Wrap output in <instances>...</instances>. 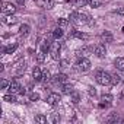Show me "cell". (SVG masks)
<instances>
[{
  "mask_svg": "<svg viewBox=\"0 0 124 124\" xmlns=\"http://www.w3.org/2000/svg\"><path fill=\"white\" fill-rule=\"evenodd\" d=\"M15 22H16V18H13L12 15L8 16V18H5V23H8V25H12V23H15Z\"/></svg>",
  "mask_w": 124,
  "mask_h": 124,
  "instance_id": "4316f807",
  "label": "cell"
},
{
  "mask_svg": "<svg viewBox=\"0 0 124 124\" xmlns=\"http://www.w3.org/2000/svg\"><path fill=\"white\" fill-rule=\"evenodd\" d=\"M35 121L44 124V123H47V117H44V115H35Z\"/></svg>",
  "mask_w": 124,
  "mask_h": 124,
  "instance_id": "f1b7e54d",
  "label": "cell"
},
{
  "mask_svg": "<svg viewBox=\"0 0 124 124\" xmlns=\"http://www.w3.org/2000/svg\"><path fill=\"white\" fill-rule=\"evenodd\" d=\"M76 69H78L79 72H88V70L91 69V61H89L88 58H85V57L79 58L78 63H76Z\"/></svg>",
  "mask_w": 124,
  "mask_h": 124,
  "instance_id": "3957f363",
  "label": "cell"
},
{
  "mask_svg": "<svg viewBox=\"0 0 124 124\" xmlns=\"http://www.w3.org/2000/svg\"><path fill=\"white\" fill-rule=\"evenodd\" d=\"M70 21L75 25H85L91 22V16L88 13H82V12H73L70 15Z\"/></svg>",
  "mask_w": 124,
  "mask_h": 124,
  "instance_id": "6da1fadb",
  "label": "cell"
},
{
  "mask_svg": "<svg viewBox=\"0 0 124 124\" xmlns=\"http://www.w3.org/2000/svg\"><path fill=\"white\" fill-rule=\"evenodd\" d=\"M120 99H124V89H123V92H121V95H120Z\"/></svg>",
  "mask_w": 124,
  "mask_h": 124,
  "instance_id": "ab89813d",
  "label": "cell"
},
{
  "mask_svg": "<svg viewBox=\"0 0 124 124\" xmlns=\"http://www.w3.org/2000/svg\"><path fill=\"white\" fill-rule=\"evenodd\" d=\"M114 13H117V15H121V16H124V8H120V9L114 10Z\"/></svg>",
  "mask_w": 124,
  "mask_h": 124,
  "instance_id": "8d00e7d4",
  "label": "cell"
},
{
  "mask_svg": "<svg viewBox=\"0 0 124 124\" xmlns=\"http://www.w3.org/2000/svg\"><path fill=\"white\" fill-rule=\"evenodd\" d=\"M123 34H124V26H123Z\"/></svg>",
  "mask_w": 124,
  "mask_h": 124,
  "instance_id": "b9f144b4",
  "label": "cell"
},
{
  "mask_svg": "<svg viewBox=\"0 0 124 124\" xmlns=\"http://www.w3.org/2000/svg\"><path fill=\"white\" fill-rule=\"evenodd\" d=\"M50 121L53 123V124H57V123H60V115L58 114H51V117H50Z\"/></svg>",
  "mask_w": 124,
  "mask_h": 124,
  "instance_id": "d4e9b609",
  "label": "cell"
},
{
  "mask_svg": "<svg viewBox=\"0 0 124 124\" xmlns=\"http://www.w3.org/2000/svg\"><path fill=\"white\" fill-rule=\"evenodd\" d=\"M50 79H51V75H50V72H48V70H45V72L42 73V82H45V83H47Z\"/></svg>",
  "mask_w": 124,
  "mask_h": 124,
  "instance_id": "83f0119b",
  "label": "cell"
},
{
  "mask_svg": "<svg viewBox=\"0 0 124 124\" xmlns=\"http://www.w3.org/2000/svg\"><path fill=\"white\" fill-rule=\"evenodd\" d=\"M86 53H88V48H82V50H78V51H76V55L80 58V57L86 55Z\"/></svg>",
  "mask_w": 124,
  "mask_h": 124,
  "instance_id": "f546056e",
  "label": "cell"
},
{
  "mask_svg": "<svg viewBox=\"0 0 124 124\" xmlns=\"http://www.w3.org/2000/svg\"><path fill=\"white\" fill-rule=\"evenodd\" d=\"M29 31H31L29 25L23 23V25H21V28H19V35H21V37H26V35L29 34Z\"/></svg>",
  "mask_w": 124,
  "mask_h": 124,
  "instance_id": "9a60e30c",
  "label": "cell"
},
{
  "mask_svg": "<svg viewBox=\"0 0 124 124\" xmlns=\"http://www.w3.org/2000/svg\"><path fill=\"white\" fill-rule=\"evenodd\" d=\"M114 66L118 69V70H124V58L123 57H118L114 60Z\"/></svg>",
  "mask_w": 124,
  "mask_h": 124,
  "instance_id": "ac0fdd59",
  "label": "cell"
},
{
  "mask_svg": "<svg viewBox=\"0 0 124 124\" xmlns=\"http://www.w3.org/2000/svg\"><path fill=\"white\" fill-rule=\"evenodd\" d=\"M95 93H96L95 88H92V86H91V88H89V95H91V96H95Z\"/></svg>",
  "mask_w": 124,
  "mask_h": 124,
  "instance_id": "74e56055",
  "label": "cell"
},
{
  "mask_svg": "<svg viewBox=\"0 0 124 124\" xmlns=\"http://www.w3.org/2000/svg\"><path fill=\"white\" fill-rule=\"evenodd\" d=\"M67 23H69V21H67L66 18H60V19L57 21V25H58V26H61V28H63V26H66Z\"/></svg>",
  "mask_w": 124,
  "mask_h": 124,
  "instance_id": "484cf974",
  "label": "cell"
},
{
  "mask_svg": "<svg viewBox=\"0 0 124 124\" xmlns=\"http://www.w3.org/2000/svg\"><path fill=\"white\" fill-rule=\"evenodd\" d=\"M9 85H10V82H8L6 79H3V80H2V83H0V86H2V89H5V88H8Z\"/></svg>",
  "mask_w": 124,
  "mask_h": 124,
  "instance_id": "d590c367",
  "label": "cell"
},
{
  "mask_svg": "<svg viewBox=\"0 0 124 124\" xmlns=\"http://www.w3.org/2000/svg\"><path fill=\"white\" fill-rule=\"evenodd\" d=\"M37 5L42 9H53L54 8V0H37Z\"/></svg>",
  "mask_w": 124,
  "mask_h": 124,
  "instance_id": "8fae6325",
  "label": "cell"
},
{
  "mask_svg": "<svg viewBox=\"0 0 124 124\" xmlns=\"http://www.w3.org/2000/svg\"><path fill=\"white\" fill-rule=\"evenodd\" d=\"M66 82H67V76L64 73H58V75H55L53 78V83L54 85H64Z\"/></svg>",
  "mask_w": 124,
  "mask_h": 124,
  "instance_id": "ba28073f",
  "label": "cell"
},
{
  "mask_svg": "<svg viewBox=\"0 0 124 124\" xmlns=\"http://www.w3.org/2000/svg\"><path fill=\"white\" fill-rule=\"evenodd\" d=\"M61 91H63L64 95H72V93L75 92V91H73V86H72V85H67V83L63 85V89H61Z\"/></svg>",
  "mask_w": 124,
  "mask_h": 124,
  "instance_id": "44dd1931",
  "label": "cell"
},
{
  "mask_svg": "<svg viewBox=\"0 0 124 124\" xmlns=\"http://www.w3.org/2000/svg\"><path fill=\"white\" fill-rule=\"evenodd\" d=\"M60 50H61V44H60V42H53L51 50H50V54H51V57H53L54 60L58 58V55H60Z\"/></svg>",
  "mask_w": 124,
  "mask_h": 124,
  "instance_id": "8992f818",
  "label": "cell"
},
{
  "mask_svg": "<svg viewBox=\"0 0 124 124\" xmlns=\"http://www.w3.org/2000/svg\"><path fill=\"white\" fill-rule=\"evenodd\" d=\"M39 99V95L37 92H31L29 93V101H38Z\"/></svg>",
  "mask_w": 124,
  "mask_h": 124,
  "instance_id": "1f68e13d",
  "label": "cell"
},
{
  "mask_svg": "<svg viewBox=\"0 0 124 124\" xmlns=\"http://www.w3.org/2000/svg\"><path fill=\"white\" fill-rule=\"evenodd\" d=\"M44 54H45V53H42V51H39V53H38V55H37L38 63H42V61H44Z\"/></svg>",
  "mask_w": 124,
  "mask_h": 124,
  "instance_id": "e575fe53",
  "label": "cell"
},
{
  "mask_svg": "<svg viewBox=\"0 0 124 124\" xmlns=\"http://www.w3.org/2000/svg\"><path fill=\"white\" fill-rule=\"evenodd\" d=\"M9 91H10V93H21L22 86H21V85H19V82L15 79V80H12V82H10V85H9Z\"/></svg>",
  "mask_w": 124,
  "mask_h": 124,
  "instance_id": "30bf717a",
  "label": "cell"
},
{
  "mask_svg": "<svg viewBox=\"0 0 124 124\" xmlns=\"http://www.w3.org/2000/svg\"><path fill=\"white\" fill-rule=\"evenodd\" d=\"M72 101H73L75 104L79 102V93H78V92H73V93H72Z\"/></svg>",
  "mask_w": 124,
  "mask_h": 124,
  "instance_id": "836d02e7",
  "label": "cell"
},
{
  "mask_svg": "<svg viewBox=\"0 0 124 124\" xmlns=\"http://www.w3.org/2000/svg\"><path fill=\"white\" fill-rule=\"evenodd\" d=\"M117 121H121V120L118 118V115H117V114H111V115L107 118V123H117Z\"/></svg>",
  "mask_w": 124,
  "mask_h": 124,
  "instance_id": "cb8c5ba5",
  "label": "cell"
},
{
  "mask_svg": "<svg viewBox=\"0 0 124 124\" xmlns=\"http://www.w3.org/2000/svg\"><path fill=\"white\" fill-rule=\"evenodd\" d=\"M89 3H91V6H92V8H95V9H96V8H99V6H101V0H89Z\"/></svg>",
  "mask_w": 124,
  "mask_h": 124,
  "instance_id": "4dcf8cb0",
  "label": "cell"
},
{
  "mask_svg": "<svg viewBox=\"0 0 124 124\" xmlns=\"http://www.w3.org/2000/svg\"><path fill=\"white\" fill-rule=\"evenodd\" d=\"M121 73H120V79H121V82L124 83V70H120Z\"/></svg>",
  "mask_w": 124,
  "mask_h": 124,
  "instance_id": "f35d334b",
  "label": "cell"
},
{
  "mask_svg": "<svg viewBox=\"0 0 124 124\" xmlns=\"http://www.w3.org/2000/svg\"><path fill=\"white\" fill-rule=\"evenodd\" d=\"M16 2H18L19 5H23V2H25V0H16Z\"/></svg>",
  "mask_w": 124,
  "mask_h": 124,
  "instance_id": "60d3db41",
  "label": "cell"
},
{
  "mask_svg": "<svg viewBox=\"0 0 124 124\" xmlns=\"http://www.w3.org/2000/svg\"><path fill=\"white\" fill-rule=\"evenodd\" d=\"M16 48H18V44L16 42L15 44H9V45L3 47V54H13Z\"/></svg>",
  "mask_w": 124,
  "mask_h": 124,
  "instance_id": "7c38bea8",
  "label": "cell"
},
{
  "mask_svg": "<svg viewBox=\"0 0 124 124\" xmlns=\"http://www.w3.org/2000/svg\"><path fill=\"white\" fill-rule=\"evenodd\" d=\"M32 78H34L35 82H41V80H42V72H41L39 67H35V69H34V72H32Z\"/></svg>",
  "mask_w": 124,
  "mask_h": 124,
  "instance_id": "4fadbf2b",
  "label": "cell"
},
{
  "mask_svg": "<svg viewBox=\"0 0 124 124\" xmlns=\"http://www.w3.org/2000/svg\"><path fill=\"white\" fill-rule=\"evenodd\" d=\"M25 69H26L25 61H21V63H18V64H16V67H15V73L19 76V75H22V73L25 72Z\"/></svg>",
  "mask_w": 124,
  "mask_h": 124,
  "instance_id": "5bb4252c",
  "label": "cell"
},
{
  "mask_svg": "<svg viewBox=\"0 0 124 124\" xmlns=\"http://www.w3.org/2000/svg\"><path fill=\"white\" fill-rule=\"evenodd\" d=\"M3 99H5L6 102H16V96H15V93H9V95H5V96H3Z\"/></svg>",
  "mask_w": 124,
  "mask_h": 124,
  "instance_id": "603a6c76",
  "label": "cell"
},
{
  "mask_svg": "<svg viewBox=\"0 0 124 124\" xmlns=\"http://www.w3.org/2000/svg\"><path fill=\"white\" fill-rule=\"evenodd\" d=\"M120 82H121L120 75H112V85H117V83H120Z\"/></svg>",
  "mask_w": 124,
  "mask_h": 124,
  "instance_id": "d6a6232c",
  "label": "cell"
},
{
  "mask_svg": "<svg viewBox=\"0 0 124 124\" xmlns=\"http://www.w3.org/2000/svg\"><path fill=\"white\" fill-rule=\"evenodd\" d=\"M95 79L99 85L102 86H107V85H111L112 83V75H109L108 72L105 70H96L95 73Z\"/></svg>",
  "mask_w": 124,
  "mask_h": 124,
  "instance_id": "7a4b0ae2",
  "label": "cell"
},
{
  "mask_svg": "<svg viewBox=\"0 0 124 124\" xmlns=\"http://www.w3.org/2000/svg\"><path fill=\"white\" fill-rule=\"evenodd\" d=\"M93 53H95L96 57L102 58V57H105V54H107V48H105L104 44H96V45L93 47Z\"/></svg>",
  "mask_w": 124,
  "mask_h": 124,
  "instance_id": "52a82bcc",
  "label": "cell"
},
{
  "mask_svg": "<svg viewBox=\"0 0 124 124\" xmlns=\"http://www.w3.org/2000/svg\"><path fill=\"white\" fill-rule=\"evenodd\" d=\"M89 3V0H73V5L76 6V8H83L85 5H88Z\"/></svg>",
  "mask_w": 124,
  "mask_h": 124,
  "instance_id": "7402d4cb",
  "label": "cell"
},
{
  "mask_svg": "<svg viewBox=\"0 0 124 124\" xmlns=\"http://www.w3.org/2000/svg\"><path fill=\"white\" fill-rule=\"evenodd\" d=\"M61 101V96L58 95V93H50L48 96H47V104L48 105H51V107H55V105H58V102Z\"/></svg>",
  "mask_w": 124,
  "mask_h": 124,
  "instance_id": "5b68a950",
  "label": "cell"
},
{
  "mask_svg": "<svg viewBox=\"0 0 124 124\" xmlns=\"http://www.w3.org/2000/svg\"><path fill=\"white\" fill-rule=\"evenodd\" d=\"M101 39L104 42H112V34L109 31H105V32L101 34Z\"/></svg>",
  "mask_w": 124,
  "mask_h": 124,
  "instance_id": "2e32d148",
  "label": "cell"
},
{
  "mask_svg": "<svg viewBox=\"0 0 124 124\" xmlns=\"http://www.w3.org/2000/svg\"><path fill=\"white\" fill-rule=\"evenodd\" d=\"M51 42H50V39H44L42 42H41V51L42 53H47V51H50L51 50Z\"/></svg>",
  "mask_w": 124,
  "mask_h": 124,
  "instance_id": "e0dca14e",
  "label": "cell"
},
{
  "mask_svg": "<svg viewBox=\"0 0 124 124\" xmlns=\"http://www.w3.org/2000/svg\"><path fill=\"white\" fill-rule=\"evenodd\" d=\"M2 12H3V15H13L16 12V6L13 3L5 2L3 3V8H2Z\"/></svg>",
  "mask_w": 124,
  "mask_h": 124,
  "instance_id": "277c9868",
  "label": "cell"
},
{
  "mask_svg": "<svg viewBox=\"0 0 124 124\" xmlns=\"http://www.w3.org/2000/svg\"><path fill=\"white\" fill-rule=\"evenodd\" d=\"M69 37L70 38H78V39H88L89 38V35L88 34H85V32H80V31H76V29H73L70 34H69Z\"/></svg>",
  "mask_w": 124,
  "mask_h": 124,
  "instance_id": "9c48e42d",
  "label": "cell"
},
{
  "mask_svg": "<svg viewBox=\"0 0 124 124\" xmlns=\"http://www.w3.org/2000/svg\"><path fill=\"white\" fill-rule=\"evenodd\" d=\"M101 101L109 107V105H111V101H112V95H109V93H102V95H101Z\"/></svg>",
  "mask_w": 124,
  "mask_h": 124,
  "instance_id": "d6986e66",
  "label": "cell"
},
{
  "mask_svg": "<svg viewBox=\"0 0 124 124\" xmlns=\"http://www.w3.org/2000/svg\"><path fill=\"white\" fill-rule=\"evenodd\" d=\"M61 37H63V29H61V26H57V28L53 31V38H54V39H60Z\"/></svg>",
  "mask_w": 124,
  "mask_h": 124,
  "instance_id": "ffe728a7",
  "label": "cell"
}]
</instances>
